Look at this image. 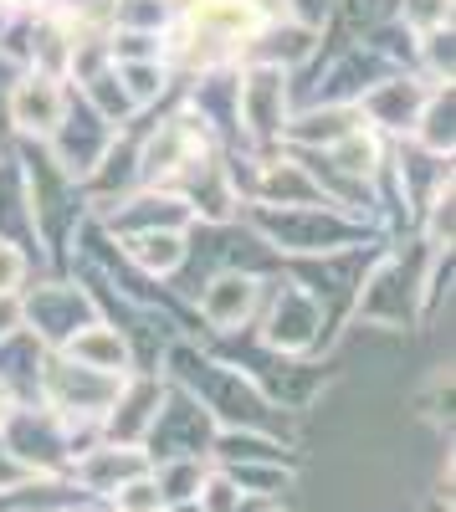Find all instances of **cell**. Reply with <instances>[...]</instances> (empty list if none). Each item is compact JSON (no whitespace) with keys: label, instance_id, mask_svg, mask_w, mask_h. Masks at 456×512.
Listing matches in <instances>:
<instances>
[{"label":"cell","instance_id":"obj_2","mask_svg":"<svg viewBox=\"0 0 456 512\" xmlns=\"http://www.w3.org/2000/svg\"><path fill=\"white\" fill-rule=\"evenodd\" d=\"M236 118L252 139H282L287 128V72L277 62L252 67L236 82Z\"/></svg>","mask_w":456,"mask_h":512},{"label":"cell","instance_id":"obj_18","mask_svg":"<svg viewBox=\"0 0 456 512\" xmlns=\"http://www.w3.org/2000/svg\"><path fill=\"white\" fill-rule=\"evenodd\" d=\"M6 6H36V0H6Z\"/></svg>","mask_w":456,"mask_h":512},{"label":"cell","instance_id":"obj_16","mask_svg":"<svg viewBox=\"0 0 456 512\" xmlns=\"http://www.w3.org/2000/svg\"><path fill=\"white\" fill-rule=\"evenodd\" d=\"M11 410H16V395H11V384H6V379H0V425H6V420H11Z\"/></svg>","mask_w":456,"mask_h":512},{"label":"cell","instance_id":"obj_9","mask_svg":"<svg viewBox=\"0 0 456 512\" xmlns=\"http://www.w3.org/2000/svg\"><path fill=\"white\" fill-rule=\"evenodd\" d=\"M262 200L267 205H323V190L313 185L308 169L277 159V164H267V175H262Z\"/></svg>","mask_w":456,"mask_h":512},{"label":"cell","instance_id":"obj_8","mask_svg":"<svg viewBox=\"0 0 456 512\" xmlns=\"http://www.w3.org/2000/svg\"><path fill=\"white\" fill-rule=\"evenodd\" d=\"M123 251H129L144 272H175L185 262V236L175 226H159V231L129 236V241H123Z\"/></svg>","mask_w":456,"mask_h":512},{"label":"cell","instance_id":"obj_7","mask_svg":"<svg viewBox=\"0 0 456 512\" xmlns=\"http://www.w3.org/2000/svg\"><path fill=\"white\" fill-rule=\"evenodd\" d=\"M62 359L123 379V374H129V338H123L118 328H108V323H82L62 344Z\"/></svg>","mask_w":456,"mask_h":512},{"label":"cell","instance_id":"obj_14","mask_svg":"<svg viewBox=\"0 0 456 512\" xmlns=\"http://www.w3.org/2000/svg\"><path fill=\"white\" fill-rule=\"evenodd\" d=\"M26 282V256L16 241H0V292H16Z\"/></svg>","mask_w":456,"mask_h":512},{"label":"cell","instance_id":"obj_13","mask_svg":"<svg viewBox=\"0 0 456 512\" xmlns=\"http://www.w3.org/2000/svg\"><path fill=\"white\" fill-rule=\"evenodd\" d=\"M108 507L113 512H164V497H159V487H154V477H149V466L139 477H129L113 497H108Z\"/></svg>","mask_w":456,"mask_h":512},{"label":"cell","instance_id":"obj_10","mask_svg":"<svg viewBox=\"0 0 456 512\" xmlns=\"http://www.w3.org/2000/svg\"><path fill=\"white\" fill-rule=\"evenodd\" d=\"M88 313V297H82L77 287L72 292H41L36 297V308H31V318H36V333H47V338H57V344H67V338L77 333V318Z\"/></svg>","mask_w":456,"mask_h":512},{"label":"cell","instance_id":"obj_4","mask_svg":"<svg viewBox=\"0 0 456 512\" xmlns=\"http://www.w3.org/2000/svg\"><path fill=\"white\" fill-rule=\"evenodd\" d=\"M318 323H323V308H318V297L303 292L298 282H282L277 287V303L267 313V344L282 349V354H308L313 349V338H318Z\"/></svg>","mask_w":456,"mask_h":512},{"label":"cell","instance_id":"obj_1","mask_svg":"<svg viewBox=\"0 0 456 512\" xmlns=\"http://www.w3.org/2000/svg\"><path fill=\"white\" fill-rule=\"evenodd\" d=\"M159 405H164V384H159L154 374H123L113 405H108L103 420H98L103 441H113V446H139V451H144V436H149Z\"/></svg>","mask_w":456,"mask_h":512},{"label":"cell","instance_id":"obj_3","mask_svg":"<svg viewBox=\"0 0 456 512\" xmlns=\"http://www.w3.org/2000/svg\"><path fill=\"white\" fill-rule=\"evenodd\" d=\"M262 226L287 246V251H339L344 236H354L349 221H339L323 205H282V216H262Z\"/></svg>","mask_w":456,"mask_h":512},{"label":"cell","instance_id":"obj_5","mask_svg":"<svg viewBox=\"0 0 456 512\" xmlns=\"http://www.w3.org/2000/svg\"><path fill=\"white\" fill-rule=\"evenodd\" d=\"M67 118V93L62 82L47 77V72H31L11 88V123L21 134H36V139H52L57 123Z\"/></svg>","mask_w":456,"mask_h":512},{"label":"cell","instance_id":"obj_12","mask_svg":"<svg viewBox=\"0 0 456 512\" xmlns=\"http://www.w3.org/2000/svg\"><path fill=\"white\" fill-rule=\"evenodd\" d=\"M421 144H426L436 159L451 154V88H446V93H431V103H426V113H421Z\"/></svg>","mask_w":456,"mask_h":512},{"label":"cell","instance_id":"obj_11","mask_svg":"<svg viewBox=\"0 0 456 512\" xmlns=\"http://www.w3.org/2000/svg\"><path fill=\"white\" fill-rule=\"evenodd\" d=\"M195 507L200 512H241L246 507V492L231 482V472H211V466H205V477H200V487H195Z\"/></svg>","mask_w":456,"mask_h":512},{"label":"cell","instance_id":"obj_15","mask_svg":"<svg viewBox=\"0 0 456 512\" xmlns=\"http://www.w3.org/2000/svg\"><path fill=\"white\" fill-rule=\"evenodd\" d=\"M21 328V303H16V292H0V344Z\"/></svg>","mask_w":456,"mask_h":512},{"label":"cell","instance_id":"obj_17","mask_svg":"<svg viewBox=\"0 0 456 512\" xmlns=\"http://www.w3.org/2000/svg\"><path fill=\"white\" fill-rule=\"evenodd\" d=\"M431 512H451V502H446V497H436V502H431Z\"/></svg>","mask_w":456,"mask_h":512},{"label":"cell","instance_id":"obj_6","mask_svg":"<svg viewBox=\"0 0 456 512\" xmlns=\"http://www.w3.org/2000/svg\"><path fill=\"white\" fill-rule=\"evenodd\" d=\"M257 297H262V282H257V277H246V272H221L211 287H205L200 313H205V323H211L216 333H236L246 318H252Z\"/></svg>","mask_w":456,"mask_h":512}]
</instances>
